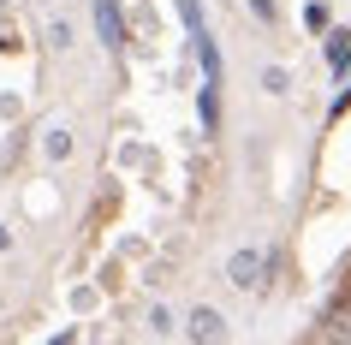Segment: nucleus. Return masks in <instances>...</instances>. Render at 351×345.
Returning a JSON list of instances; mask_svg holds the SVG:
<instances>
[{
	"mask_svg": "<svg viewBox=\"0 0 351 345\" xmlns=\"http://www.w3.org/2000/svg\"><path fill=\"white\" fill-rule=\"evenodd\" d=\"M90 12H95L101 42H108V48H125V19H119V6H113V0H90Z\"/></svg>",
	"mask_w": 351,
	"mask_h": 345,
	"instance_id": "1",
	"label": "nucleus"
},
{
	"mask_svg": "<svg viewBox=\"0 0 351 345\" xmlns=\"http://www.w3.org/2000/svg\"><path fill=\"white\" fill-rule=\"evenodd\" d=\"M185 333H191V340H203V345H215V340H226V322L215 316V309H191Z\"/></svg>",
	"mask_w": 351,
	"mask_h": 345,
	"instance_id": "2",
	"label": "nucleus"
},
{
	"mask_svg": "<svg viewBox=\"0 0 351 345\" xmlns=\"http://www.w3.org/2000/svg\"><path fill=\"white\" fill-rule=\"evenodd\" d=\"M226 280H232V286H256V280H262V256H256V250H232Z\"/></svg>",
	"mask_w": 351,
	"mask_h": 345,
	"instance_id": "3",
	"label": "nucleus"
},
{
	"mask_svg": "<svg viewBox=\"0 0 351 345\" xmlns=\"http://www.w3.org/2000/svg\"><path fill=\"white\" fill-rule=\"evenodd\" d=\"M315 340H346L351 345V304H333L322 316V327H315Z\"/></svg>",
	"mask_w": 351,
	"mask_h": 345,
	"instance_id": "4",
	"label": "nucleus"
},
{
	"mask_svg": "<svg viewBox=\"0 0 351 345\" xmlns=\"http://www.w3.org/2000/svg\"><path fill=\"white\" fill-rule=\"evenodd\" d=\"M179 19H185L191 36H197V30H208V24H203V6H197V0H179Z\"/></svg>",
	"mask_w": 351,
	"mask_h": 345,
	"instance_id": "5",
	"label": "nucleus"
},
{
	"mask_svg": "<svg viewBox=\"0 0 351 345\" xmlns=\"http://www.w3.org/2000/svg\"><path fill=\"white\" fill-rule=\"evenodd\" d=\"M328 54H333V72H346V66H351V42H346V36H333Z\"/></svg>",
	"mask_w": 351,
	"mask_h": 345,
	"instance_id": "6",
	"label": "nucleus"
},
{
	"mask_svg": "<svg viewBox=\"0 0 351 345\" xmlns=\"http://www.w3.org/2000/svg\"><path fill=\"white\" fill-rule=\"evenodd\" d=\"M48 155H54V161H66V155H72V137H66V131H54V137H48Z\"/></svg>",
	"mask_w": 351,
	"mask_h": 345,
	"instance_id": "7",
	"label": "nucleus"
},
{
	"mask_svg": "<svg viewBox=\"0 0 351 345\" xmlns=\"http://www.w3.org/2000/svg\"><path fill=\"white\" fill-rule=\"evenodd\" d=\"M286 84H292V78L280 72V66H268V72H262V90H274V95H280V90H286Z\"/></svg>",
	"mask_w": 351,
	"mask_h": 345,
	"instance_id": "8",
	"label": "nucleus"
},
{
	"mask_svg": "<svg viewBox=\"0 0 351 345\" xmlns=\"http://www.w3.org/2000/svg\"><path fill=\"white\" fill-rule=\"evenodd\" d=\"M250 12H256V19H268V24L280 19V12H274V0H250Z\"/></svg>",
	"mask_w": 351,
	"mask_h": 345,
	"instance_id": "9",
	"label": "nucleus"
},
{
	"mask_svg": "<svg viewBox=\"0 0 351 345\" xmlns=\"http://www.w3.org/2000/svg\"><path fill=\"white\" fill-rule=\"evenodd\" d=\"M6 244H12V238H6V226H0V250H6Z\"/></svg>",
	"mask_w": 351,
	"mask_h": 345,
	"instance_id": "10",
	"label": "nucleus"
}]
</instances>
